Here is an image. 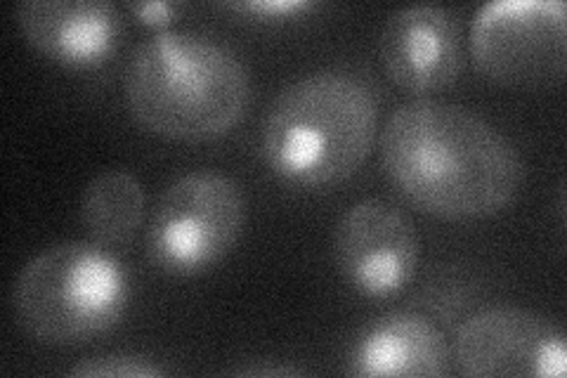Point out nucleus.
<instances>
[{
  "instance_id": "0eeeda50",
  "label": "nucleus",
  "mask_w": 567,
  "mask_h": 378,
  "mask_svg": "<svg viewBox=\"0 0 567 378\" xmlns=\"http://www.w3.org/2000/svg\"><path fill=\"white\" fill-rule=\"evenodd\" d=\"M419 232L402 208L379 196L350 206L333 232V256L352 289L393 296L419 265Z\"/></svg>"
},
{
  "instance_id": "4468645a",
  "label": "nucleus",
  "mask_w": 567,
  "mask_h": 378,
  "mask_svg": "<svg viewBox=\"0 0 567 378\" xmlns=\"http://www.w3.org/2000/svg\"><path fill=\"white\" fill-rule=\"evenodd\" d=\"M233 8L265 17H289L308 10L310 3H306V0H254V3H235Z\"/></svg>"
},
{
  "instance_id": "f257e3e1",
  "label": "nucleus",
  "mask_w": 567,
  "mask_h": 378,
  "mask_svg": "<svg viewBox=\"0 0 567 378\" xmlns=\"http://www.w3.org/2000/svg\"><path fill=\"white\" fill-rule=\"evenodd\" d=\"M381 159L404 200L447 221L487 218L520 190L516 147L483 116L445 100H412L390 114Z\"/></svg>"
},
{
  "instance_id": "39448f33",
  "label": "nucleus",
  "mask_w": 567,
  "mask_h": 378,
  "mask_svg": "<svg viewBox=\"0 0 567 378\" xmlns=\"http://www.w3.org/2000/svg\"><path fill=\"white\" fill-rule=\"evenodd\" d=\"M246 200L233 177L189 173L158 196L147 229L150 260L173 275H197L223 260L241 237Z\"/></svg>"
},
{
  "instance_id": "6e6552de",
  "label": "nucleus",
  "mask_w": 567,
  "mask_h": 378,
  "mask_svg": "<svg viewBox=\"0 0 567 378\" xmlns=\"http://www.w3.org/2000/svg\"><path fill=\"white\" fill-rule=\"evenodd\" d=\"M456 359L466 376L481 378H563L567 369L560 329L520 308H489L464 321Z\"/></svg>"
},
{
  "instance_id": "9b49d317",
  "label": "nucleus",
  "mask_w": 567,
  "mask_h": 378,
  "mask_svg": "<svg viewBox=\"0 0 567 378\" xmlns=\"http://www.w3.org/2000/svg\"><path fill=\"white\" fill-rule=\"evenodd\" d=\"M354 376H447L445 336L425 317L390 313L362 331L350 353Z\"/></svg>"
},
{
  "instance_id": "423d86ee",
  "label": "nucleus",
  "mask_w": 567,
  "mask_h": 378,
  "mask_svg": "<svg viewBox=\"0 0 567 378\" xmlns=\"http://www.w3.org/2000/svg\"><path fill=\"white\" fill-rule=\"evenodd\" d=\"M477 69L504 85H548L565 76L567 10L560 0H496L471 33Z\"/></svg>"
},
{
  "instance_id": "2eb2a0df",
  "label": "nucleus",
  "mask_w": 567,
  "mask_h": 378,
  "mask_svg": "<svg viewBox=\"0 0 567 378\" xmlns=\"http://www.w3.org/2000/svg\"><path fill=\"white\" fill-rule=\"evenodd\" d=\"M177 10H181L177 3H131V12L137 17V20L154 27L171 24L175 20Z\"/></svg>"
},
{
  "instance_id": "ddd939ff",
  "label": "nucleus",
  "mask_w": 567,
  "mask_h": 378,
  "mask_svg": "<svg viewBox=\"0 0 567 378\" xmlns=\"http://www.w3.org/2000/svg\"><path fill=\"white\" fill-rule=\"evenodd\" d=\"M69 374L79 378H154L166 376V369L140 355H102L85 359Z\"/></svg>"
},
{
  "instance_id": "f8f14e48",
  "label": "nucleus",
  "mask_w": 567,
  "mask_h": 378,
  "mask_svg": "<svg viewBox=\"0 0 567 378\" xmlns=\"http://www.w3.org/2000/svg\"><path fill=\"white\" fill-rule=\"evenodd\" d=\"M142 218H145V187L126 168L102 171L83 190L81 223L95 244H123L133 237Z\"/></svg>"
},
{
  "instance_id": "1a4fd4ad",
  "label": "nucleus",
  "mask_w": 567,
  "mask_h": 378,
  "mask_svg": "<svg viewBox=\"0 0 567 378\" xmlns=\"http://www.w3.org/2000/svg\"><path fill=\"white\" fill-rule=\"evenodd\" d=\"M379 50L388 76L412 93L454 83L464 67L456 20L437 6H410L390 14Z\"/></svg>"
},
{
  "instance_id": "dca6fc26",
  "label": "nucleus",
  "mask_w": 567,
  "mask_h": 378,
  "mask_svg": "<svg viewBox=\"0 0 567 378\" xmlns=\"http://www.w3.org/2000/svg\"><path fill=\"white\" fill-rule=\"evenodd\" d=\"M239 376H300L303 371L293 367H244L237 369Z\"/></svg>"
},
{
  "instance_id": "9d476101",
  "label": "nucleus",
  "mask_w": 567,
  "mask_h": 378,
  "mask_svg": "<svg viewBox=\"0 0 567 378\" xmlns=\"http://www.w3.org/2000/svg\"><path fill=\"white\" fill-rule=\"evenodd\" d=\"M17 24L35 50L71 69L102 64L121 35V14L106 0H27Z\"/></svg>"
},
{
  "instance_id": "20e7f679",
  "label": "nucleus",
  "mask_w": 567,
  "mask_h": 378,
  "mask_svg": "<svg viewBox=\"0 0 567 378\" xmlns=\"http://www.w3.org/2000/svg\"><path fill=\"white\" fill-rule=\"evenodd\" d=\"M123 265L91 242H60L35 254L14 279L20 327L45 346L74 348L112 331L128 305Z\"/></svg>"
},
{
  "instance_id": "f03ea898",
  "label": "nucleus",
  "mask_w": 567,
  "mask_h": 378,
  "mask_svg": "<svg viewBox=\"0 0 567 378\" xmlns=\"http://www.w3.org/2000/svg\"><path fill=\"white\" fill-rule=\"evenodd\" d=\"M128 110L147 131L202 142L233 131L251 102V76L233 48L202 31H158L126 67Z\"/></svg>"
},
{
  "instance_id": "7ed1b4c3",
  "label": "nucleus",
  "mask_w": 567,
  "mask_h": 378,
  "mask_svg": "<svg viewBox=\"0 0 567 378\" xmlns=\"http://www.w3.org/2000/svg\"><path fill=\"white\" fill-rule=\"evenodd\" d=\"M374 88L346 69H322L293 81L262 121L268 166L291 185L329 187L360 171L377 137Z\"/></svg>"
}]
</instances>
